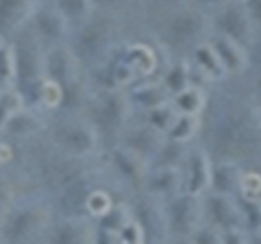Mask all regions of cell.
Here are the masks:
<instances>
[{
	"label": "cell",
	"mask_w": 261,
	"mask_h": 244,
	"mask_svg": "<svg viewBox=\"0 0 261 244\" xmlns=\"http://www.w3.org/2000/svg\"><path fill=\"white\" fill-rule=\"evenodd\" d=\"M53 220L54 211L47 195L18 192L0 223V244H39Z\"/></svg>",
	"instance_id": "cell-1"
},
{
	"label": "cell",
	"mask_w": 261,
	"mask_h": 244,
	"mask_svg": "<svg viewBox=\"0 0 261 244\" xmlns=\"http://www.w3.org/2000/svg\"><path fill=\"white\" fill-rule=\"evenodd\" d=\"M43 138L56 150L73 157H98L103 151L93 126L85 120H56L44 129Z\"/></svg>",
	"instance_id": "cell-2"
},
{
	"label": "cell",
	"mask_w": 261,
	"mask_h": 244,
	"mask_svg": "<svg viewBox=\"0 0 261 244\" xmlns=\"http://www.w3.org/2000/svg\"><path fill=\"white\" fill-rule=\"evenodd\" d=\"M103 166L113 182L126 195L144 192L145 181L150 173V163L141 155L122 145H113L101 151Z\"/></svg>",
	"instance_id": "cell-3"
},
{
	"label": "cell",
	"mask_w": 261,
	"mask_h": 244,
	"mask_svg": "<svg viewBox=\"0 0 261 244\" xmlns=\"http://www.w3.org/2000/svg\"><path fill=\"white\" fill-rule=\"evenodd\" d=\"M106 179H108V173H106V169L103 166V158H101V165L96 169L79 177L77 181L65 186L64 189H61L59 192H56L54 195L49 197L51 199L54 217L90 218L88 215L90 200H92L93 194L106 182Z\"/></svg>",
	"instance_id": "cell-4"
},
{
	"label": "cell",
	"mask_w": 261,
	"mask_h": 244,
	"mask_svg": "<svg viewBox=\"0 0 261 244\" xmlns=\"http://www.w3.org/2000/svg\"><path fill=\"white\" fill-rule=\"evenodd\" d=\"M134 222L144 233L145 244H167L171 238L165 200L147 192H139L129 197Z\"/></svg>",
	"instance_id": "cell-5"
},
{
	"label": "cell",
	"mask_w": 261,
	"mask_h": 244,
	"mask_svg": "<svg viewBox=\"0 0 261 244\" xmlns=\"http://www.w3.org/2000/svg\"><path fill=\"white\" fill-rule=\"evenodd\" d=\"M171 238L190 239L193 233L204 223V200L191 194H179L165 202Z\"/></svg>",
	"instance_id": "cell-6"
},
{
	"label": "cell",
	"mask_w": 261,
	"mask_h": 244,
	"mask_svg": "<svg viewBox=\"0 0 261 244\" xmlns=\"http://www.w3.org/2000/svg\"><path fill=\"white\" fill-rule=\"evenodd\" d=\"M39 244H95V222L54 217Z\"/></svg>",
	"instance_id": "cell-7"
},
{
	"label": "cell",
	"mask_w": 261,
	"mask_h": 244,
	"mask_svg": "<svg viewBox=\"0 0 261 244\" xmlns=\"http://www.w3.org/2000/svg\"><path fill=\"white\" fill-rule=\"evenodd\" d=\"M204 200V218L209 220V225L219 230H235L245 228V220L239 202L228 195H220L214 192H207L202 197Z\"/></svg>",
	"instance_id": "cell-8"
},
{
	"label": "cell",
	"mask_w": 261,
	"mask_h": 244,
	"mask_svg": "<svg viewBox=\"0 0 261 244\" xmlns=\"http://www.w3.org/2000/svg\"><path fill=\"white\" fill-rule=\"evenodd\" d=\"M212 161L206 150L194 148L188 151L183 174H185V192L191 195L204 197L207 192H211L212 182Z\"/></svg>",
	"instance_id": "cell-9"
},
{
	"label": "cell",
	"mask_w": 261,
	"mask_h": 244,
	"mask_svg": "<svg viewBox=\"0 0 261 244\" xmlns=\"http://www.w3.org/2000/svg\"><path fill=\"white\" fill-rule=\"evenodd\" d=\"M144 192L162 200H170L185 192V174L181 166L150 168Z\"/></svg>",
	"instance_id": "cell-10"
},
{
	"label": "cell",
	"mask_w": 261,
	"mask_h": 244,
	"mask_svg": "<svg viewBox=\"0 0 261 244\" xmlns=\"http://www.w3.org/2000/svg\"><path fill=\"white\" fill-rule=\"evenodd\" d=\"M165 140H167V137L159 134L157 130H153L150 126H142V127H133V129L126 127L122 130L116 145L126 146L130 151L141 155L142 158L152 163L153 157L162 148V145L165 143Z\"/></svg>",
	"instance_id": "cell-11"
},
{
	"label": "cell",
	"mask_w": 261,
	"mask_h": 244,
	"mask_svg": "<svg viewBox=\"0 0 261 244\" xmlns=\"http://www.w3.org/2000/svg\"><path fill=\"white\" fill-rule=\"evenodd\" d=\"M212 47L222 60L227 73H242L250 65L248 52L245 51L239 41L232 39L230 36H220Z\"/></svg>",
	"instance_id": "cell-12"
},
{
	"label": "cell",
	"mask_w": 261,
	"mask_h": 244,
	"mask_svg": "<svg viewBox=\"0 0 261 244\" xmlns=\"http://www.w3.org/2000/svg\"><path fill=\"white\" fill-rule=\"evenodd\" d=\"M243 173L239 165L235 163H219L212 166V182H211V192L220 194V195H240Z\"/></svg>",
	"instance_id": "cell-13"
},
{
	"label": "cell",
	"mask_w": 261,
	"mask_h": 244,
	"mask_svg": "<svg viewBox=\"0 0 261 244\" xmlns=\"http://www.w3.org/2000/svg\"><path fill=\"white\" fill-rule=\"evenodd\" d=\"M133 220L134 218H133V211H130L129 199H122L118 200L116 203H113V207L108 211H105L100 218H96L95 225L98 228H101V230L119 233Z\"/></svg>",
	"instance_id": "cell-14"
},
{
	"label": "cell",
	"mask_w": 261,
	"mask_h": 244,
	"mask_svg": "<svg viewBox=\"0 0 261 244\" xmlns=\"http://www.w3.org/2000/svg\"><path fill=\"white\" fill-rule=\"evenodd\" d=\"M201 120L199 116H190V114H179L173 127L170 129V132L165 135L167 140L183 143L186 145L188 142H191L194 135L199 132Z\"/></svg>",
	"instance_id": "cell-15"
},
{
	"label": "cell",
	"mask_w": 261,
	"mask_h": 244,
	"mask_svg": "<svg viewBox=\"0 0 261 244\" xmlns=\"http://www.w3.org/2000/svg\"><path fill=\"white\" fill-rule=\"evenodd\" d=\"M222 26L225 29V35L230 36L235 41L245 39L250 36V16L247 10L242 8H232L228 10L222 18Z\"/></svg>",
	"instance_id": "cell-16"
},
{
	"label": "cell",
	"mask_w": 261,
	"mask_h": 244,
	"mask_svg": "<svg viewBox=\"0 0 261 244\" xmlns=\"http://www.w3.org/2000/svg\"><path fill=\"white\" fill-rule=\"evenodd\" d=\"M173 106L179 114H190V116H199V112L206 106V96L202 89L198 86H190L185 92L175 95Z\"/></svg>",
	"instance_id": "cell-17"
},
{
	"label": "cell",
	"mask_w": 261,
	"mask_h": 244,
	"mask_svg": "<svg viewBox=\"0 0 261 244\" xmlns=\"http://www.w3.org/2000/svg\"><path fill=\"white\" fill-rule=\"evenodd\" d=\"M179 116V112L173 104L165 103L159 106V108H153L149 111V116H147V126H150L153 130H157L159 134L167 135L170 132V129L173 127Z\"/></svg>",
	"instance_id": "cell-18"
},
{
	"label": "cell",
	"mask_w": 261,
	"mask_h": 244,
	"mask_svg": "<svg viewBox=\"0 0 261 244\" xmlns=\"http://www.w3.org/2000/svg\"><path fill=\"white\" fill-rule=\"evenodd\" d=\"M196 60H198L199 67L211 80H220L227 75L224 64L212 46H201L196 51Z\"/></svg>",
	"instance_id": "cell-19"
},
{
	"label": "cell",
	"mask_w": 261,
	"mask_h": 244,
	"mask_svg": "<svg viewBox=\"0 0 261 244\" xmlns=\"http://www.w3.org/2000/svg\"><path fill=\"white\" fill-rule=\"evenodd\" d=\"M16 195H18V187L10 173V168L2 166L0 168V223L4 222Z\"/></svg>",
	"instance_id": "cell-20"
},
{
	"label": "cell",
	"mask_w": 261,
	"mask_h": 244,
	"mask_svg": "<svg viewBox=\"0 0 261 244\" xmlns=\"http://www.w3.org/2000/svg\"><path fill=\"white\" fill-rule=\"evenodd\" d=\"M168 89L163 86H157V85H152V86H145L141 88L136 92V101L144 106L147 109H153V108H159V106L168 103Z\"/></svg>",
	"instance_id": "cell-21"
},
{
	"label": "cell",
	"mask_w": 261,
	"mask_h": 244,
	"mask_svg": "<svg viewBox=\"0 0 261 244\" xmlns=\"http://www.w3.org/2000/svg\"><path fill=\"white\" fill-rule=\"evenodd\" d=\"M239 205L243 214L245 228H248L251 233H261V200L242 199Z\"/></svg>",
	"instance_id": "cell-22"
},
{
	"label": "cell",
	"mask_w": 261,
	"mask_h": 244,
	"mask_svg": "<svg viewBox=\"0 0 261 244\" xmlns=\"http://www.w3.org/2000/svg\"><path fill=\"white\" fill-rule=\"evenodd\" d=\"M165 88L168 89V93L178 95L185 92L186 88H190V73L188 69L183 65H178L173 70H171L167 78H165Z\"/></svg>",
	"instance_id": "cell-23"
},
{
	"label": "cell",
	"mask_w": 261,
	"mask_h": 244,
	"mask_svg": "<svg viewBox=\"0 0 261 244\" xmlns=\"http://www.w3.org/2000/svg\"><path fill=\"white\" fill-rule=\"evenodd\" d=\"M190 239L194 244H222V230L209 223H202Z\"/></svg>",
	"instance_id": "cell-24"
},
{
	"label": "cell",
	"mask_w": 261,
	"mask_h": 244,
	"mask_svg": "<svg viewBox=\"0 0 261 244\" xmlns=\"http://www.w3.org/2000/svg\"><path fill=\"white\" fill-rule=\"evenodd\" d=\"M240 195L242 199L247 200H261V174L258 173L243 174Z\"/></svg>",
	"instance_id": "cell-25"
},
{
	"label": "cell",
	"mask_w": 261,
	"mask_h": 244,
	"mask_svg": "<svg viewBox=\"0 0 261 244\" xmlns=\"http://www.w3.org/2000/svg\"><path fill=\"white\" fill-rule=\"evenodd\" d=\"M116 244H145L144 233L134 220L118 233V242Z\"/></svg>",
	"instance_id": "cell-26"
},
{
	"label": "cell",
	"mask_w": 261,
	"mask_h": 244,
	"mask_svg": "<svg viewBox=\"0 0 261 244\" xmlns=\"http://www.w3.org/2000/svg\"><path fill=\"white\" fill-rule=\"evenodd\" d=\"M222 244H251V239L245 228L222 231Z\"/></svg>",
	"instance_id": "cell-27"
},
{
	"label": "cell",
	"mask_w": 261,
	"mask_h": 244,
	"mask_svg": "<svg viewBox=\"0 0 261 244\" xmlns=\"http://www.w3.org/2000/svg\"><path fill=\"white\" fill-rule=\"evenodd\" d=\"M13 161V146L8 140L0 138V168L10 166Z\"/></svg>",
	"instance_id": "cell-28"
},
{
	"label": "cell",
	"mask_w": 261,
	"mask_h": 244,
	"mask_svg": "<svg viewBox=\"0 0 261 244\" xmlns=\"http://www.w3.org/2000/svg\"><path fill=\"white\" fill-rule=\"evenodd\" d=\"M118 242V233L106 231L95 225V244H116Z\"/></svg>",
	"instance_id": "cell-29"
},
{
	"label": "cell",
	"mask_w": 261,
	"mask_h": 244,
	"mask_svg": "<svg viewBox=\"0 0 261 244\" xmlns=\"http://www.w3.org/2000/svg\"><path fill=\"white\" fill-rule=\"evenodd\" d=\"M247 4L250 7L251 13L256 16V20L261 21V0H248Z\"/></svg>",
	"instance_id": "cell-30"
},
{
	"label": "cell",
	"mask_w": 261,
	"mask_h": 244,
	"mask_svg": "<svg viewBox=\"0 0 261 244\" xmlns=\"http://www.w3.org/2000/svg\"><path fill=\"white\" fill-rule=\"evenodd\" d=\"M176 244H194V242H193L191 239H179Z\"/></svg>",
	"instance_id": "cell-31"
},
{
	"label": "cell",
	"mask_w": 261,
	"mask_h": 244,
	"mask_svg": "<svg viewBox=\"0 0 261 244\" xmlns=\"http://www.w3.org/2000/svg\"><path fill=\"white\" fill-rule=\"evenodd\" d=\"M251 244H261V233H258V236H256V239L253 241Z\"/></svg>",
	"instance_id": "cell-32"
},
{
	"label": "cell",
	"mask_w": 261,
	"mask_h": 244,
	"mask_svg": "<svg viewBox=\"0 0 261 244\" xmlns=\"http://www.w3.org/2000/svg\"><path fill=\"white\" fill-rule=\"evenodd\" d=\"M209 2H212V4H224V2H227V0H209Z\"/></svg>",
	"instance_id": "cell-33"
},
{
	"label": "cell",
	"mask_w": 261,
	"mask_h": 244,
	"mask_svg": "<svg viewBox=\"0 0 261 244\" xmlns=\"http://www.w3.org/2000/svg\"><path fill=\"white\" fill-rule=\"evenodd\" d=\"M240 2H243V4H245V2H248V0H240Z\"/></svg>",
	"instance_id": "cell-34"
}]
</instances>
